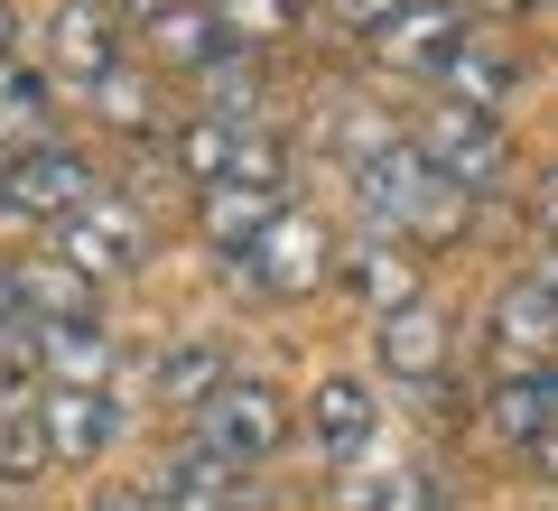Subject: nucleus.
I'll list each match as a JSON object with an SVG mask.
<instances>
[{
  "instance_id": "nucleus-21",
  "label": "nucleus",
  "mask_w": 558,
  "mask_h": 511,
  "mask_svg": "<svg viewBox=\"0 0 558 511\" xmlns=\"http://www.w3.org/2000/svg\"><path fill=\"white\" fill-rule=\"evenodd\" d=\"M233 149H242V131H233V121H215V112L178 121V139H168V158H178V178L196 186V196H205V186H223V178H233Z\"/></svg>"
},
{
  "instance_id": "nucleus-7",
  "label": "nucleus",
  "mask_w": 558,
  "mask_h": 511,
  "mask_svg": "<svg viewBox=\"0 0 558 511\" xmlns=\"http://www.w3.org/2000/svg\"><path fill=\"white\" fill-rule=\"evenodd\" d=\"M465 38H475V10H465V0H410V10H400V20L373 38V57L391 65V75L447 84V65L465 57Z\"/></svg>"
},
{
  "instance_id": "nucleus-1",
  "label": "nucleus",
  "mask_w": 558,
  "mask_h": 511,
  "mask_svg": "<svg viewBox=\"0 0 558 511\" xmlns=\"http://www.w3.org/2000/svg\"><path fill=\"white\" fill-rule=\"evenodd\" d=\"M410 149L428 158L447 186H465V196H494V186L512 178V131H502L494 112H475V102H447V94L410 121Z\"/></svg>"
},
{
  "instance_id": "nucleus-12",
  "label": "nucleus",
  "mask_w": 558,
  "mask_h": 511,
  "mask_svg": "<svg viewBox=\"0 0 558 511\" xmlns=\"http://www.w3.org/2000/svg\"><path fill=\"white\" fill-rule=\"evenodd\" d=\"M242 484H252V474H242L233 455L186 447V455H168V465H159L149 502H159V511H242Z\"/></svg>"
},
{
  "instance_id": "nucleus-19",
  "label": "nucleus",
  "mask_w": 558,
  "mask_h": 511,
  "mask_svg": "<svg viewBox=\"0 0 558 511\" xmlns=\"http://www.w3.org/2000/svg\"><path fill=\"white\" fill-rule=\"evenodd\" d=\"M279 215H289V205H279V196H260V186H233V178H223V186H205V242H215L223 260H242V252H252V242L270 233Z\"/></svg>"
},
{
  "instance_id": "nucleus-32",
  "label": "nucleus",
  "mask_w": 558,
  "mask_h": 511,
  "mask_svg": "<svg viewBox=\"0 0 558 511\" xmlns=\"http://www.w3.org/2000/svg\"><path fill=\"white\" fill-rule=\"evenodd\" d=\"M94 511H149V502H140V492H102Z\"/></svg>"
},
{
  "instance_id": "nucleus-22",
  "label": "nucleus",
  "mask_w": 558,
  "mask_h": 511,
  "mask_svg": "<svg viewBox=\"0 0 558 511\" xmlns=\"http://www.w3.org/2000/svg\"><path fill=\"white\" fill-rule=\"evenodd\" d=\"M94 121L121 131V139H149V131H159V84L131 75V65H112V75L94 84Z\"/></svg>"
},
{
  "instance_id": "nucleus-27",
  "label": "nucleus",
  "mask_w": 558,
  "mask_h": 511,
  "mask_svg": "<svg viewBox=\"0 0 558 511\" xmlns=\"http://www.w3.org/2000/svg\"><path fill=\"white\" fill-rule=\"evenodd\" d=\"M47 381V354H38V326L20 307H0V400H28Z\"/></svg>"
},
{
  "instance_id": "nucleus-18",
  "label": "nucleus",
  "mask_w": 558,
  "mask_h": 511,
  "mask_svg": "<svg viewBox=\"0 0 558 511\" xmlns=\"http://www.w3.org/2000/svg\"><path fill=\"white\" fill-rule=\"evenodd\" d=\"M438 94H447V102H475V112H494V121H502V102L521 94V57L494 38V28H475V38H465V57L447 65Z\"/></svg>"
},
{
  "instance_id": "nucleus-14",
  "label": "nucleus",
  "mask_w": 558,
  "mask_h": 511,
  "mask_svg": "<svg viewBox=\"0 0 558 511\" xmlns=\"http://www.w3.org/2000/svg\"><path fill=\"white\" fill-rule=\"evenodd\" d=\"M47 65H57L65 84H84V94L121 65L112 57V20H102L94 0H57V20H47Z\"/></svg>"
},
{
  "instance_id": "nucleus-6",
  "label": "nucleus",
  "mask_w": 558,
  "mask_h": 511,
  "mask_svg": "<svg viewBox=\"0 0 558 511\" xmlns=\"http://www.w3.org/2000/svg\"><path fill=\"white\" fill-rule=\"evenodd\" d=\"M57 260H75L84 279H131L140 260H149V215H140L131 196L102 186L75 223H57Z\"/></svg>"
},
{
  "instance_id": "nucleus-11",
  "label": "nucleus",
  "mask_w": 558,
  "mask_h": 511,
  "mask_svg": "<svg viewBox=\"0 0 558 511\" xmlns=\"http://www.w3.org/2000/svg\"><path fill=\"white\" fill-rule=\"evenodd\" d=\"M0 289H10V307H20L28 326H75V316H94V279H84L75 260H57V252L0 270Z\"/></svg>"
},
{
  "instance_id": "nucleus-31",
  "label": "nucleus",
  "mask_w": 558,
  "mask_h": 511,
  "mask_svg": "<svg viewBox=\"0 0 558 511\" xmlns=\"http://www.w3.org/2000/svg\"><path fill=\"white\" fill-rule=\"evenodd\" d=\"M531 465H539V474H549V484H558V428H549V437H539V447H531Z\"/></svg>"
},
{
  "instance_id": "nucleus-20",
  "label": "nucleus",
  "mask_w": 558,
  "mask_h": 511,
  "mask_svg": "<svg viewBox=\"0 0 558 511\" xmlns=\"http://www.w3.org/2000/svg\"><path fill=\"white\" fill-rule=\"evenodd\" d=\"M336 502L344 511H447V492L428 465H391V474H344Z\"/></svg>"
},
{
  "instance_id": "nucleus-15",
  "label": "nucleus",
  "mask_w": 558,
  "mask_h": 511,
  "mask_svg": "<svg viewBox=\"0 0 558 511\" xmlns=\"http://www.w3.org/2000/svg\"><path fill=\"white\" fill-rule=\"evenodd\" d=\"M38 354H47V391H112L121 344L94 316H75V326H38Z\"/></svg>"
},
{
  "instance_id": "nucleus-5",
  "label": "nucleus",
  "mask_w": 558,
  "mask_h": 511,
  "mask_svg": "<svg viewBox=\"0 0 558 511\" xmlns=\"http://www.w3.org/2000/svg\"><path fill=\"white\" fill-rule=\"evenodd\" d=\"M94 196H102L94 168H84L75 149H57V139H38L28 158L0 168V215H28V223H75Z\"/></svg>"
},
{
  "instance_id": "nucleus-17",
  "label": "nucleus",
  "mask_w": 558,
  "mask_h": 511,
  "mask_svg": "<svg viewBox=\"0 0 558 511\" xmlns=\"http://www.w3.org/2000/svg\"><path fill=\"white\" fill-rule=\"evenodd\" d=\"M373 391H363V381H317V400H307V437H317V455H336V465H354L363 447H373Z\"/></svg>"
},
{
  "instance_id": "nucleus-3",
  "label": "nucleus",
  "mask_w": 558,
  "mask_h": 511,
  "mask_svg": "<svg viewBox=\"0 0 558 511\" xmlns=\"http://www.w3.org/2000/svg\"><path fill=\"white\" fill-rule=\"evenodd\" d=\"M196 447L233 455V465H260V455H279V447H289V400H279L270 381L233 373V381H223V391L196 410Z\"/></svg>"
},
{
  "instance_id": "nucleus-4",
  "label": "nucleus",
  "mask_w": 558,
  "mask_h": 511,
  "mask_svg": "<svg viewBox=\"0 0 558 511\" xmlns=\"http://www.w3.org/2000/svg\"><path fill=\"white\" fill-rule=\"evenodd\" d=\"M484 354H494L502 373H539V363H558V289L539 270L494 289V307H484Z\"/></svg>"
},
{
  "instance_id": "nucleus-30",
  "label": "nucleus",
  "mask_w": 558,
  "mask_h": 511,
  "mask_svg": "<svg viewBox=\"0 0 558 511\" xmlns=\"http://www.w3.org/2000/svg\"><path fill=\"white\" fill-rule=\"evenodd\" d=\"M465 10H484V20H521V10H539V0H465Z\"/></svg>"
},
{
  "instance_id": "nucleus-25",
  "label": "nucleus",
  "mask_w": 558,
  "mask_h": 511,
  "mask_svg": "<svg viewBox=\"0 0 558 511\" xmlns=\"http://www.w3.org/2000/svg\"><path fill=\"white\" fill-rule=\"evenodd\" d=\"M223 381H233V373H223V354H215V344H178V354L159 363V400H168V410H205V400H215Z\"/></svg>"
},
{
  "instance_id": "nucleus-10",
  "label": "nucleus",
  "mask_w": 558,
  "mask_h": 511,
  "mask_svg": "<svg viewBox=\"0 0 558 511\" xmlns=\"http://www.w3.org/2000/svg\"><path fill=\"white\" fill-rule=\"evenodd\" d=\"M484 428H494L502 447L531 455L539 437L558 428V363H539V373H494V391H484Z\"/></svg>"
},
{
  "instance_id": "nucleus-8",
  "label": "nucleus",
  "mask_w": 558,
  "mask_h": 511,
  "mask_svg": "<svg viewBox=\"0 0 558 511\" xmlns=\"http://www.w3.org/2000/svg\"><path fill=\"white\" fill-rule=\"evenodd\" d=\"M373 354H381V373H391V381H410V391H438L447 363H457V326H447V316L418 297V307H400V316H381V326H373Z\"/></svg>"
},
{
  "instance_id": "nucleus-13",
  "label": "nucleus",
  "mask_w": 558,
  "mask_h": 511,
  "mask_svg": "<svg viewBox=\"0 0 558 511\" xmlns=\"http://www.w3.org/2000/svg\"><path fill=\"white\" fill-rule=\"evenodd\" d=\"M38 418H47V447H57V465H94V455L121 437L112 391H38Z\"/></svg>"
},
{
  "instance_id": "nucleus-33",
  "label": "nucleus",
  "mask_w": 558,
  "mask_h": 511,
  "mask_svg": "<svg viewBox=\"0 0 558 511\" xmlns=\"http://www.w3.org/2000/svg\"><path fill=\"white\" fill-rule=\"evenodd\" d=\"M10 38H20V20H10V0H0V57H10Z\"/></svg>"
},
{
  "instance_id": "nucleus-2",
  "label": "nucleus",
  "mask_w": 558,
  "mask_h": 511,
  "mask_svg": "<svg viewBox=\"0 0 558 511\" xmlns=\"http://www.w3.org/2000/svg\"><path fill=\"white\" fill-rule=\"evenodd\" d=\"M336 252H344V242L326 233L307 205H289V215H279L270 233L233 260V279H242V289H260V297H307V289H326V279H336Z\"/></svg>"
},
{
  "instance_id": "nucleus-24",
  "label": "nucleus",
  "mask_w": 558,
  "mask_h": 511,
  "mask_svg": "<svg viewBox=\"0 0 558 511\" xmlns=\"http://www.w3.org/2000/svg\"><path fill=\"white\" fill-rule=\"evenodd\" d=\"M38 465H57V447H47V418H38V400H0V484H28Z\"/></svg>"
},
{
  "instance_id": "nucleus-16",
  "label": "nucleus",
  "mask_w": 558,
  "mask_h": 511,
  "mask_svg": "<svg viewBox=\"0 0 558 511\" xmlns=\"http://www.w3.org/2000/svg\"><path fill=\"white\" fill-rule=\"evenodd\" d=\"M149 57L178 65V75H215V65L233 57V38H223V20L205 10V0H178V10L149 20Z\"/></svg>"
},
{
  "instance_id": "nucleus-28",
  "label": "nucleus",
  "mask_w": 558,
  "mask_h": 511,
  "mask_svg": "<svg viewBox=\"0 0 558 511\" xmlns=\"http://www.w3.org/2000/svg\"><path fill=\"white\" fill-rule=\"evenodd\" d=\"M400 10H410V0H336V20H344V28H363V38H381Z\"/></svg>"
},
{
  "instance_id": "nucleus-26",
  "label": "nucleus",
  "mask_w": 558,
  "mask_h": 511,
  "mask_svg": "<svg viewBox=\"0 0 558 511\" xmlns=\"http://www.w3.org/2000/svg\"><path fill=\"white\" fill-rule=\"evenodd\" d=\"M215 20H223V38L252 57V47H279L299 28V0H215Z\"/></svg>"
},
{
  "instance_id": "nucleus-23",
  "label": "nucleus",
  "mask_w": 558,
  "mask_h": 511,
  "mask_svg": "<svg viewBox=\"0 0 558 511\" xmlns=\"http://www.w3.org/2000/svg\"><path fill=\"white\" fill-rule=\"evenodd\" d=\"M38 121H47V84L28 75V65H10V57H0V168L38 149V139H28Z\"/></svg>"
},
{
  "instance_id": "nucleus-34",
  "label": "nucleus",
  "mask_w": 558,
  "mask_h": 511,
  "mask_svg": "<svg viewBox=\"0 0 558 511\" xmlns=\"http://www.w3.org/2000/svg\"><path fill=\"white\" fill-rule=\"evenodd\" d=\"M131 10H140V20H159V10H178V0H131Z\"/></svg>"
},
{
  "instance_id": "nucleus-9",
  "label": "nucleus",
  "mask_w": 558,
  "mask_h": 511,
  "mask_svg": "<svg viewBox=\"0 0 558 511\" xmlns=\"http://www.w3.org/2000/svg\"><path fill=\"white\" fill-rule=\"evenodd\" d=\"M336 289H354L363 307H373V326H381V316L418 307V252H410V242H391V233H363V242H344V252H336Z\"/></svg>"
},
{
  "instance_id": "nucleus-29",
  "label": "nucleus",
  "mask_w": 558,
  "mask_h": 511,
  "mask_svg": "<svg viewBox=\"0 0 558 511\" xmlns=\"http://www.w3.org/2000/svg\"><path fill=\"white\" fill-rule=\"evenodd\" d=\"M531 215H539V233H558V168L539 178V196H531Z\"/></svg>"
}]
</instances>
